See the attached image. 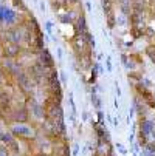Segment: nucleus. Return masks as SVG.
<instances>
[{
  "label": "nucleus",
  "mask_w": 155,
  "mask_h": 156,
  "mask_svg": "<svg viewBox=\"0 0 155 156\" xmlns=\"http://www.w3.org/2000/svg\"><path fill=\"white\" fill-rule=\"evenodd\" d=\"M0 156H9V150H8L5 145L0 147Z\"/></svg>",
  "instance_id": "19"
},
{
  "label": "nucleus",
  "mask_w": 155,
  "mask_h": 156,
  "mask_svg": "<svg viewBox=\"0 0 155 156\" xmlns=\"http://www.w3.org/2000/svg\"><path fill=\"white\" fill-rule=\"evenodd\" d=\"M47 30H48V33L51 31V22H47Z\"/></svg>",
  "instance_id": "21"
},
{
  "label": "nucleus",
  "mask_w": 155,
  "mask_h": 156,
  "mask_svg": "<svg viewBox=\"0 0 155 156\" xmlns=\"http://www.w3.org/2000/svg\"><path fill=\"white\" fill-rule=\"evenodd\" d=\"M13 121L16 122H20V124H24L28 121V110L27 108H17L14 110V113H13Z\"/></svg>",
  "instance_id": "5"
},
{
  "label": "nucleus",
  "mask_w": 155,
  "mask_h": 156,
  "mask_svg": "<svg viewBox=\"0 0 155 156\" xmlns=\"http://www.w3.org/2000/svg\"><path fill=\"white\" fill-rule=\"evenodd\" d=\"M130 33H132V36H134L135 39H140V37H143V36H144V28H140V27H132V28H130Z\"/></svg>",
  "instance_id": "14"
},
{
  "label": "nucleus",
  "mask_w": 155,
  "mask_h": 156,
  "mask_svg": "<svg viewBox=\"0 0 155 156\" xmlns=\"http://www.w3.org/2000/svg\"><path fill=\"white\" fill-rule=\"evenodd\" d=\"M20 54V45H16V43H6L3 47V56L6 59H13L16 56Z\"/></svg>",
  "instance_id": "3"
},
{
  "label": "nucleus",
  "mask_w": 155,
  "mask_h": 156,
  "mask_svg": "<svg viewBox=\"0 0 155 156\" xmlns=\"http://www.w3.org/2000/svg\"><path fill=\"white\" fill-rule=\"evenodd\" d=\"M11 135L14 138H24V139H30L33 138V131L28 125L25 124H19V125H14L11 128Z\"/></svg>",
  "instance_id": "1"
},
{
  "label": "nucleus",
  "mask_w": 155,
  "mask_h": 156,
  "mask_svg": "<svg viewBox=\"0 0 155 156\" xmlns=\"http://www.w3.org/2000/svg\"><path fill=\"white\" fill-rule=\"evenodd\" d=\"M34 47H36V50L43 51V48H45V43H43V37H42V34H39V36L34 37Z\"/></svg>",
  "instance_id": "13"
},
{
  "label": "nucleus",
  "mask_w": 155,
  "mask_h": 156,
  "mask_svg": "<svg viewBox=\"0 0 155 156\" xmlns=\"http://www.w3.org/2000/svg\"><path fill=\"white\" fill-rule=\"evenodd\" d=\"M59 22L64 25H70V23H73V19L70 14H59Z\"/></svg>",
  "instance_id": "15"
},
{
  "label": "nucleus",
  "mask_w": 155,
  "mask_h": 156,
  "mask_svg": "<svg viewBox=\"0 0 155 156\" xmlns=\"http://www.w3.org/2000/svg\"><path fill=\"white\" fill-rule=\"evenodd\" d=\"M33 113L36 118H43L45 116V108L39 104H33Z\"/></svg>",
  "instance_id": "12"
},
{
  "label": "nucleus",
  "mask_w": 155,
  "mask_h": 156,
  "mask_svg": "<svg viewBox=\"0 0 155 156\" xmlns=\"http://www.w3.org/2000/svg\"><path fill=\"white\" fill-rule=\"evenodd\" d=\"M120 2V8H121V12L124 16H129L132 12V0H118Z\"/></svg>",
  "instance_id": "9"
},
{
  "label": "nucleus",
  "mask_w": 155,
  "mask_h": 156,
  "mask_svg": "<svg viewBox=\"0 0 155 156\" xmlns=\"http://www.w3.org/2000/svg\"><path fill=\"white\" fill-rule=\"evenodd\" d=\"M146 54L150 57V60L155 63V45H149L147 48H146Z\"/></svg>",
  "instance_id": "17"
},
{
  "label": "nucleus",
  "mask_w": 155,
  "mask_h": 156,
  "mask_svg": "<svg viewBox=\"0 0 155 156\" xmlns=\"http://www.w3.org/2000/svg\"><path fill=\"white\" fill-rule=\"evenodd\" d=\"M0 110H11V96L8 93H0Z\"/></svg>",
  "instance_id": "8"
},
{
  "label": "nucleus",
  "mask_w": 155,
  "mask_h": 156,
  "mask_svg": "<svg viewBox=\"0 0 155 156\" xmlns=\"http://www.w3.org/2000/svg\"><path fill=\"white\" fill-rule=\"evenodd\" d=\"M3 12H5V6H0V20H3Z\"/></svg>",
  "instance_id": "20"
},
{
  "label": "nucleus",
  "mask_w": 155,
  "mask_h": 156,
  "mask_svg": "<svg viewBox=\"0 0 155 156\" xmlns=\"http://www.w3.org/2000/svg\"><path fill=\"white\" fill-rule=\"evenodd\" d=\"M116 23H118V25H127V16L120 14V16L116 17Z\"/></svg>",
  "instance_id": "18"
},
{
  "label": "nucleus",
  "mask_w": 155,
  "mask_h": 156,
  "mask_svg": "<svg viewBox=\"0 0 155 156\" xmlns=\"http://www.w3.org/2000/svg\"><path fill=\"white\" fill-rule=\"evenodd\" d=\"M73 47H75V50H76V53H82V50H84V47H85V42H84V39L79 36V34H76V37H75V40H73Z\"/></svg>",
  "instance_id": "11"
},
{
  "label": "nucleus",
  "mask_w": 155,
  "mask_h": 156,
  "mask_svg": "<svg viewBox=\"0 0 155 156\" xmlns=\"http://www.w3.org/2000/svg\"><path fill=\"white\" fill-rule=\"evenodd\" d=\"M14 20H16V12L13 9H8L5 6V12H3V22L8 25H13L14 23Z\"/></svg>",
  "instance_id": "10"
},
{
  "label": "nucleus",
  "mask_w": 155,
  "mask_h": 156,
  "mask_svg": "<svg viewBox=\"0 0 155 156\" xmlns=\"http://www.w3.org/2000/svg\"><path fill=\"white\" fill-rule=\"evenodd\" d=\"M39 63L43 66V68H53V66H54V60H53L51 54H50L47 50H43V51L40 53V60H39Z\"/></svg>",
  "instance_id": "4"
},
{
  "label": "nucleus",
  "mask_w": 155,
  "mask_h": 156,
  "mask_svg": "<svg viewBox=\"0 0 155 156\" xmlns=\"http://www.w3.org/2000/svg\"><path fill=\"white\" fill-rule=\"evenodd\" d=\"M76 31H78V34H79L81 37H82L85 33H88V28H87V20H85V16H84V14H81V16L78 17Z\"/></svg>",
  "instance_id": "7"
},
{
  "label": "nucleus",
  "mask_w": 155,
  "mask_h": 156,
  "mask_svg": "<svg viewBox=\"0 0 155 156\" xmlns=\"http://www.w3.org/2000/svg\"><path fill=\"white\" fill-rule=\"evenodd\" d=\"M17 82H19V87H20L24 91H30L31 88H33L31 77H30L27 73H22V71H19V73H17Z\"/></svg>",
  "instance_id": "2"
},
{
  "label": "nucleus",
  "mask_w": 155,
  "mask_h": 156,
  "mask_svg": "<svg viewBox=\"0 0 155 156\" xmlns=\"http://www.w3.org/2000/svg\"><path fill=\"white\" fill-rule=\"evenodd\" d=\"M105 20H107V25H109V28H115L116 17H115V14H113V12H112V14H107V16H105Z\"/></svg>",
  "instance_id": "16"
},
{
  "label": "nucleus",
  "mask_w": 155,
  "mask_h": 156,
  "mask_svg": "<svg viewBox=\"0 0 155 156\" xmlns=\"http://www.w3.org/2000/svg\"><path fill=\"white\" fill-rule=\"evenodd\" d=\"M0 139H2L3 144H6V147L9 145L14 151H19L17 142H16V139H14V136L11 135V133H0Z\"/></svg>",
  "instance_id": "6"
}]
</instances>
